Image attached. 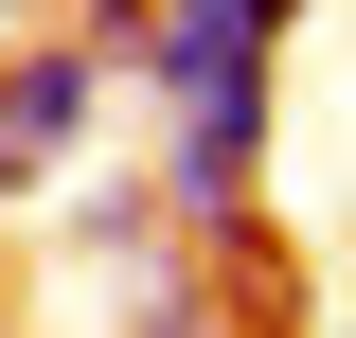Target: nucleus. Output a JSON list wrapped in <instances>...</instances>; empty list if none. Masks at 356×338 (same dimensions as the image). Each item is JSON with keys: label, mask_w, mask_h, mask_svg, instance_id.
<instances>
[{"label": "nucleus", "mask_w": 356, "mask_h": 338, "mask_svg": "<svg viewBox=\"0 0 356 338\" xmlns=\"http://www.w3.org/2000/svg\"><path fill=\"white\" fill-rule=\"evenodd\" d=\"M285 36H303V0H161V18L125 36L143 107L178 125V161H161V214H178V232H196V214H250L267 107H285Z\"/></svg>", "instance_id": "f257e3e1"}, {"label": "nucleus", "mask_w": 356, "mask_h": 338, "mask_svg": "<svg viewBox=\"0 0 356 338\" xmlns=\"http://www.w3.org/2000/svg\"><path fill=\"white\" fill-rule=\"evenodd\" d=\"M107 54L89 36H0V196H54V178H72V143L107 125Z\"/></svg>", "instance_id": "f03ea898"}, {"label": "nucleus", "mask_w": 356, "mask_h": 338, "mask_svg": "<svg viewBox=\"0 0 356 338\" xmlns=\"http://www.w3.org/2000/svg\"><path fill=\"white\" fill-rule=\"evenodd\" d=\"M143 18H161V0H72V36L107 54V72H125V36H143Z\"/></svg>", "instance_id": "7ed1b4c3"}, {"label": "nucleus", "mask_w": 356, "mask_h": 338, "mask_svg": "<svg viewBox=\"0 0 356 338\" xmlns=\"http://www.w3.org/2000/svg\"><path fill=\"white\" fill-rule=\"evenodd\" d=\"M143 338H232V321H214L196 285H161V303H143Z\"/></svg>", "instance_id": "20e7f679"}, {"label": "nucleus", "mask_w": 356, "mask_h": 338, "mask_svg": "<svg viewBox=\"0 0 356 338\" xmlns=\"http://www.w3.org/2000/svg\"><path fill=\"white\" fill-rule=\"evenodd\" d=\"M0 18H54V0H0Z\"/></svg>", "instance_id": "39448f33"}]
</instances>
